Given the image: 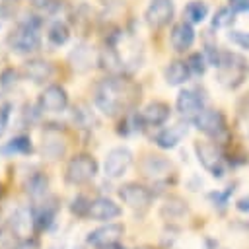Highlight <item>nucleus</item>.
I'll use <instances>...</instances> for the list:
<instances>
[{"mask_svg":"<svg viewBox=\"0 0 249 249\" xmlns=\"http://www.w3.org/2000/svg\"><path fill=\"white\" fill-rule=\"evenodd\" d=\"M4 152H6V154H31V152H33L31 138L25 136V134L14 136V138L4 146Z\"/></svg>","mask_w":249,"mask_h":249,"instance_id":"obj_29","label":"nucleus"},{"mask_svg":"<svg viewBox=\"0 0 249 249\" xmlns=\"http://www.w3.org/2000/svg\"><path fill=\"white\" fill-rule=\"evenodd\" d=\"M124 235V226L123 224H115V222H109L105 226H99L95 230H91L86 237V241L97 249H105V247H111L115 243H119Z\"/></svg>","mask_w":249,"mask_h":249,"instance_id":"obj_10","label":"nucleus"},{"mask_svg":"<svg viewBox=\"0 0 249 249\" xmlns=\"http://www.w3.org/2000/svg\"><path fill=\"white\" fill-rule=\"evenodd\" d=\"M0 195H2V185H0Z\"/></svg>","mask_w":249,"mask_h":249,"instance_id":"obj_44","label":"nucleus"},{"mask_svg":"<svg viewBox=\"0 0 249 249\" xmlns=\"http://www.w3.org/2000/svg\"><path fill=\"white\" fill-rule=\"evenodd\" d=\"M10 115H12V103H2L0 105V136L6 132L8 123H10Z\"/></svg>","mask_w":249,"mask_h":249,"instance_id":"obj_36","label":"nucleus"},{"mask_svg":"<svg viewBox=\"0 0 249 249\" xmlns=\"http://www.w3.org/2000/svg\"><path fill=\"white\" fill-rule=\"evenodd\" d=\"M119 198L126 206H130L132 210H140L142 212V210L150 208L154 195H152L150 189H146L140 183H124V185L119 187Z\"/></svg>","mask_w":249,"mask_h":249,"instance_id":"obj_7","label":"nucleus"},{"mask_svg":"<svg viewBox=\"0 0 249 249\" xmlns=\"http://www.w3.org/2000/svg\"><path fill=\"white\" fill-rule=\"evenodd\" d=\"M195 152L198 158V163L216 179L224 177L226 173V158L224 152L218 144L214 142H196L195 144Z\"/></svg>","mask_w":249,"mask_h":249,"instance_id":"obj_3","label":"nucleus"},{"mask_svg":"<svg viewBox=\"0 0 249 249\" xmlns=\"http://www.w3.org/2000/svg\"><path fill=\"white\" fill-rule=\"evenodd\" d=\"M97 161L89 154H78L74 156L66 165V181L70 185H84L89 183L97 175Z\"/></svg>","mask_w":249,"mask_h":249,"instance_id":"obj_5","label":"nucleus"},{"mask_svg":"<svg viewBox=\"0 0 249 249\" xmlns=\"http://www.w3.org/2000/svg\"><path fill=\"white\" fill-rule=\"evenodd\" d=\"M41 152L47 160H60L66 152V142L58 132H47L43 136V144H41Z\"/></svg>","mask_w":249,"mask_h":249,"instance_id":"obj_21","label":"nucleus"},{"mask_svg":"<svg viewBox=\"0 0 249 249\" xmlns=\"http://www.w3.org/2000/svg\"><path fill=\"white\" fill-rule=\"evenodd\" d=\"M206 64H208V60L202 53H193L187 58V66L191 70V76H202L206 72Z\"/></svg>","mask_w":249,"mask_h":249,"instance_id":"obj_30","label":"nucleus"},{"mask_svg":"<svg viewBox=\"0 0 249 249\" xmlns=\"http://www.w3.org/2000/svg\"><path fill=\"white\" fill-rule=\"evenodd\" d=\"M140 171L154 183H163L169 179V175H173V163L163 156L150 154L140 161Z\"/></svg>","mask_w":249,"mask_h":249,"instance_id":"obj_9","label":"nucleus"},{"mask_svg":"<svg viewBox=\"0 0 249 249\" xmlns=\"http://www.w3.org/2000/svg\"><path fill=\"white\" fill-rule=\"evenodd\" d=\"M245 72H247V64L239 54L222 53L218 64V82L224 88L235 89L237 86H241L245 80Z\"/></svg>","mask_w":249,"mask_h":249,"instance_id":"obj_2","label":"nucleus"},{"mask_svg":"<svg viewBox=\"0 0 249 249\" xmlns=\"http://www.w3.org/2000/svg\"><path fill=\"white\" fill-rule=\"evenodd\" d=\"M19 237H27L31 230H35V222H33V206H19L12 212L10 216V224H8Z\"/></svg>","mask_w":249,"mask_h":249,"instance_id":"obj_18","label":"nucleus"},{"mask_svg":"<svg viewBox=\"0 0 249 249\" xmlns=\"http://www.w3.org/2000/svg\"><path fill=\"white\" fill-rule=\"evenodd\" d=\"M231 193H233V187H228L226 191H214V193L208 195V200H210L214 206H218V208H226L228 198H230Z\"/></svg>","mask_w":249,"mask_h":249,"instance_id":"obj_34","label":"nucleus"},{"mask_svg":"<svg viewBox=\"0 0 249 249\" xmlns=\"http://www.w3.org/2000/svg\"><path fill=\"white\" fill-rule=\"evenodd\" d=\"M187 132H189V126H187V123L181 121V123H175V124H171V126L161 128V130L156 134L154 142H156V146L161 148V150H171V148H175V146L187 136Z\"/></svg>","mask_w":249,"mask_h":249,"instance_id":"obj_16","label":"nucleus"},{"mask_svg":"<svg viewBox=\"0 0 249 249\" xmlns=\"http://www.w3.org/2000/svg\"><path fill=\"white\" fill-rule=\"evenodd\" d=\"M187 212H189V206H187V202H185L183 198H179V196H169V198L165 200V204L161 206V210H160V214H161L165 220L181 218V216H185Z\"/></svg>","mask_w":249,"mask_h":249,"instance_id":"obj_25","label":"nucleus"},{"mask_svg":"<svg viewBox=\"0 0 249 249\" xmlns=\"http://www.w3.org/2000/svg\"><path fill=\"white\" fill-rule=\"evenodd\" d=\"M89 202H91V200H89L88 196L76 195V196L72 198V202H70V212H72L74 216H78V218H84V216H88Z\"/></svg>","mask_w":249,"mask_h":249,"instance_id":"obj_32","label":"nucleus"},{"mask_svg":"<svg viewBox=\"0 0 249 249\" xmlns=\"http://www.w3.org/2000/svg\"><path fill=\"white\" fill-rule=\"evenodd\" d=\"M132 89H134L132 84L124 82L123 78L117 76L105 78L93 89V103L103 115L113 117L130 101Z\"/></svg>","mask_w":249,"mask_h":249,"instance_id":"obj_1","label":"nucleus"},{"mask_svg":"<svg viewBox=\"0 0 249 249\" xmlns=\"http://www.w3.org/2000/svg\"><path fill=\"white\" fill-rule=\"evenodd\" d=\"M70 64L76 72H88L93 66V51L88 45H78L72 53H70Z\"/></svg>","mask_w":249,"mask_h":249,"instance_id":"obj_23","label":"nucleus"},{"mask_svg":"<svg viewBox=\"0 0 249 249\" xmlns=\"http://www.w3.org/2000/svg\"><path fill=\"white\" fill-rule=\"evenodd\" d=\"M173 18V2L171 0H150L146 8V21L150 27H163Z\"/></svg>","mask_w":249,"mask_h":249,"instance_id":"obj_15","label":"nucleus"},{"mask_svg":"<svg viewBox=\"0 0 249 249\" xmlns=\"http://www.w3.org/2000/svg\"><path fill=\"white\" fill-rule=\"evenodd\" d=\"M23 191L33 198V200H41L47 196V191H49V179L45 173L41 171H35L31 173L25 181H23Z\"/></svg>","mask_w":249,"mask_h":249,"instance_id":"obj_22","label":"nucleus"},{"mask_svg":"<svg viewBox=\"0 0 249 249\" xmlns=\"http://www.w3.org/2000/svg\"><path fill=\"white\" fill-rule=\"evenodd\" d=\"M31 4L37 6V8H45V6H49L51 2H49V0H31Z\"/></svg>","mask_w":249,"mask_h":249,"instance_id":"obj_42","label":"nucleus"},{"mask_svg":"<svg viewBox=\"0 0 249 249\" xmlns=\"http://www.w3.org/2000/svg\"><path fill=\"white\" fill-rule=\"evenodd\" d=\"M19 235L10 228V226H4L0 228V249H14L18 243H19Z\"/></svg>","mask_w":249,"mask_h":249,"instance_id":"obj_31","label":"nucleus"},{"mask_svg":"<svg viewBox=\"0 0 249 249\" xmlns=\"http://www.w3.org/2000/svg\"><path fill=\"white\" fill-rule=\"evenodd\" d=\"M163 74H165V82L169 86H181L191 78V70H189L187 62H183V60H171L165 66Z\"/></svg>","mask_w":249,"mask_h":249,"instance_id":"obj_24","label":"nucleus"},{"mask_svg":"<svg viewBox=\"0 0 249 249\" xmlns=\"http://www.w3.org/2000/svg\"><path fill=\"white\" fill-rule=\"evenodd\" d=\"M123 214V208L109 196H95L89 202V210H88V218L91 220H99V222H109L115 220Z\"/></svg>","mask_w":249,"mask_h":249,"instance_id":"obj_13","label":"nucleus"},{"mask_svg":"<svg viewBox=\"0 0 249 249\" xmlns=\"http://www.w3.org/2000/svg\"><path fill=\"white\" fill-rule=\"evenodd\" d=\"M140 115H142V119H144L146 124H150V126H161L169 119V105L163 103V101H150L140 111Z\"/></svg>","mask_w":249,"mask_h":249,"instance_id":"obj_20","label":"nucleus"},{"mask_svg":"<svg viewBox=\"0 0 249 249\" xmlns=\"http://www.w3.org/2000/svg\"><path fill=\"white\" fill-rule=\"evenodd\" d=\"M228 39L231 43H235L237 47L249 51V33H245V31H230L228 33Z\"/></svg>","mask_w":249,"mask_h":249,"instance_id":"obj_35","label":"nucleus"},{"mask_svg":"<svg viewBox=\"0 0 249 249\" xmlns=\"http://www.w3.org/2000/svg\"><path fill=\"white\" fill-rule=\"evenodd\" d=\"M235 208L239 212H247L249 214V196H241L237 202H235Z\"/></svg>","mask_w":249,"mask_h":249,"instance_id":"obj_40","label":"nucleus"},{"mask_svg":"<svg viewBox=\"0 0 249 249\" xmlns=\"http://www.w3.org/2000/svg\"><path fill=\"white\" fill-rule=\"evenodd\" d=\"M12 51L19 53V54H27V53H33L39 49L41 45V35H39V29H37V21H23L19 23L10 39H8Z\"/></svg>","mask_w":249,"mask_h":249,"instance_id":"obj_4","label":"nucleus"},{"mask_svg":"<svg viewBox=\"0 0 249 249\" xmlns=\"http://www.w3.org/2000/svg\"><path fill=\"white\" fill-rule=\"evenodd\" d=\"M230 8L233 12H249V0H230Z\"/></svg>","mask_w":249,"mask_h":249,"instance_id":"obj_38","label":"nucleus"},{"mask_svg":"<svg viewBox=\"0 0 249 249\" xmlns=\"http://www.w3.org/2000/svg\"><path fill=\"white\" fill-rule=\"evenodd\" d=\"M185 18L191 21V23H200V21H204L206 19V16H208V6L204 4V2H200V0H191L187 6H185Z\"/></svg>","mask_w":249,"mask_h":249,"instance_id":"obj_27","label":"nucleus"},{"mask_svg":"<svg viewBox=\"0 0 249 249\" xmlns=\"http://www.w3.org/2000/svg\"><path fill=\"white\" fill-rule=\"evenodd\" d=\"M204 249H226V247H222L216 239H210V237H206L204 239Z\"/></svg>","mask_w":249,"mask_h":249,"instance_id":"obj_41","label":"nucleus"},{"mask_svg":"<svg viewBox=\"0 0 249 249\" xmlns=\"http://www.w3.org/2000/svg\"><path fill=\"white\" fill-rule=\"evenodd\" d=\"M231 23H233V10L231 8H220L212 18V27H216V29L228 27Z\"/></svg>","mask_w":249,"mask_h":249,"instance_id":"obj_33","label":"nucleus"},{"mask_svg":"<svg viewBox=\"0 0 249 249\" xmlns=\"http://www.w3.org/2000/svg\"><path fill=\"white\" fill-rule=\"evenodd\" d=\"M68 37H70V29H68L66 23H62V21H54V23L49 27L47 39H49L51 45L60 47V45H64V43L68 41Z\"/></svg>","mask_w":249,"mask_h":249,"instance_id":"obj_28","label":"nucleus"},{"mask_svg":"<svg viewBox=\"0 0 249 249\" xmlns=\"http://www.w3.org/2000/svg\"><path fill=\"white\" fill-rule=\"evenodd\" d=\"M16 78H18V72H16L14 68H8V70H4L2 76H0V86H2V88L14 86V84H16Z\"/></svg>","mask_w":249,"mask_h":249,"instance_id":"obj_37","label":"nucleus"},{"mask_svg":"<svg viewBox=\"0 0 249 249\" xmlns=\"http://www.w3.org/2000/svg\"><path fill=\"white\" fill-rule=\"evenodd\" d=\"M23 72H25V76L31 82L43 84V82L51 80V76H53V64L49 60H45V58H31V60L25 62Z\"/></svg>","mask_w":249,"mask_h":249,"instance_id":"obj_19","label":"nucleus"},{"mask_svg":"<svg viewBox=\"0 0 249 249\" xmlns=\"http://www.w3.org/2000/svg\"><path fill=\"white\" fill-rule=\"evenodd\" d=\"M99 62H101V64H103V68H105V70H109L111 74H119V72H123V68H124V64H123V60H121L119 53H117L113 47H107V49L101 53Z\"/></svg>","mask_w":249,"mask_h":249,"instance_id":"obj_26","label":"nucleus"},{"mask_svg":"<svg viewBox=\"0 0 249 249\" xmlns=\"http://www.w3.org/2000/svg\"><path fill=\"white\" fill-rule=\"evenodd\" d=\"M60 210V204H58V198L56 196H45L43 202H39L37 206H33V222H35V231H43V230H49L56 218Z\"/></svg>","mask_w":249,"mask_h":249,"instance_id":"obj_11","label":"nucleus"},{"mask_svg":"<svg viewBox=\"0 0 249 249\" xmlns=\"http://www.w3.org/2000/svg\"><path fill=\"white\" fill-rule=\"evenodd\" d=\"M175 107L185 119H195L204 109V97L196 89H181L175 99Z\"/></svg>","mask_w":249,"mask_h":249,"instance_id":"obj_12","label":"nucleus"},{"mask_svg":"<svg viewBox=\"0 0 249 249\" xmlns=\"http://www.w3.org/2000/svg\"><path fill=\"white\" fill-rule=\"evenodd\" d=\"M171 47L177 53H185L187 49H191V45L195 43V29L191 25V21H179L173 25L171 35H169Z\"/></svg>","mask_w":249,"mask_h":249,"instance_id":"obj_17","label":"nucleus"},{"mask_svg":"<svg viewBox=\"0 0 249 249\" xmlns=\"http://www.w3.org/2000/svg\"><path fill=\"white\" fill-rule=\"evenodd\" d=\"M136 249H154V247H150V245H142V247H136Z\"/></svg>","mask_w":249,"mask_h":249,"instance_id":"obj_43","label":"nucleus"},{"mask_svg":"<svg viewBox=\"0 0 249 249\" xmlns=\"http://www.w3.org/2000/svg\"><path fill=\"white\" fill-rule=\"evenodd\" d=\"M196 130H200L202 134L210 136V138H222L226 134V119L220 111L216 109H202L195 119H193Z\"/></svg>","mask_w":249,"mask_h":249,"instance_id":"obj_6","label":"nucleus"},{"mask_svg":"<svg viewBox=\"0 0 249 249\" xmlns=\"http://www.w3.org/2000/svg\"><path fill=\"white\" fill-rule=\"evenodd\" d=\"M130 163H132V152L124 146H119L107 152L105 161H103V171L109 179H119L126 173Z\"/></svg>","mask_w":249,"mask_h":249,"instance_id":"obj_8","label":"nucleus"},{"mask_svg":"<svg viewBox=\"0 0 249 249\" xmlns=\"http://www.w3.org/2000/svg\"><path fill=\"white\" fill-rule=\"evenodd\" d=\"M14 249H37V241H35V239L21 237V239H19V243H18Z\"/></svg>","mask_w":249,"mask_h":249,"instance_id":"obj_39","label":"nucleus"},{"mask_svg":"<svg viewBox=\"0 0 249 249\" xmlns=\"http://www.w3.org/2000/svg\"><path fill=\"white\" fill-rule=\"evenodd\" d=\"M39 103H41V109L43 111H49V113H60L66 109L68 105V93L62 86H47L39 97Z\"/></svg>","mask_w":249,"mask_h":249,"instance_id":"obj_14","label":"nucleus"}]
</instances>
